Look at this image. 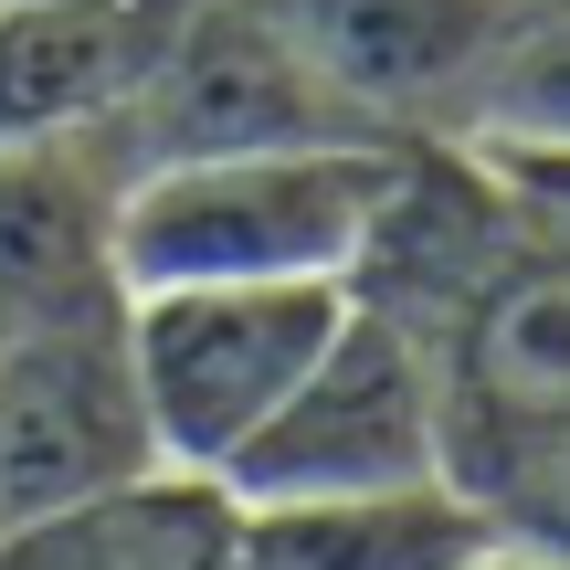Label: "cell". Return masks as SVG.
Instances as JSON below:
<instances>
[{
  "mask_svg": "<svg viewBox=\"0 0 570 570\" xmlns=\"http://www.w3.org/2000/svg\"><path fill=\"white\" fill-rule=\"evenodd\" d=\"M348 285L275 275V285H138L127 296V381H138L159 465L223 475L265 433V412L306 381Z\"/></svg>",
  "mask_w": 570,
  "mask_h": 570,
  "instance_id": "7a4b0ae2",
  "label": "cell"
},
{
  "mask_svg": "<svg viewBox=\"0 0 570 570\" xmlns=\"http://www.w3.org/2000/svg\"><path fill=\"white\" fill-rule=\"evenodd\" d=\"M412 138H317V148H212V159L127 169L117 265L138 285H348Z\"/></svg>",
  "mask_w": 570,
  "mask_h": 570,
  "instance_id": "6da1fadb",
  "label": "cell"
},
{
  "mask_svg": "<svg viewBox=\"0 0 570 570\" xmlns=\"http://www.w3.org/2000/svg\"><path fill=\"white\" fill-rule=\"evenodd\" d=\"M117 148L106 127L0 148V338H96L127 327L117 265Z\"/></svg>",
  "mask_w": 570,
  "mask_h": 570,
  "instance_id": "8992f818",
  "label": "cell"
},
{
  "mask_svg": "<svg viewBox=\"0 0 570 570\" xmlns=\"http://www.w3.org/2000/svg\"><path fill=\"white\" fill-rule=\"evenodd\" d=\"M317 138H381V127H360V106L254 0H202L148 63V85L106 117L117 169L212 159V148H317Z\"/></svg>",
  "mask_w": 570,
  "mask_h": 570,
  "instance_id": "277c9868",
  "label": "cell"
},
{
  "mask_svg": "<svg viewBox=\"0 0 570 570\" xmlns=\"http://www.w3.org/2000/svg\"><path fill=\"white\" fill-rule=\"evenodd\" d=\"M497 539L465 487H381V497H265L244 508V570H454Z\"/></svg>",
  "mask_w": 570,
  "mask_h": 570,
  "instance_id": "30bf717a",
  "label": "cell"
},
{
  "mask_svg": "<svg viewBox=\"0 0 570 570\" xmlns=\"http://www.w3.org/2000/svg\"><path fill=\"white\" fill-rule=\"evenodd\" d=\"M381 138H465L550 0H254Z\"/></svg>",
  "mask_w": 570,
  "mask_h": 570,
  "instance_id": "5b68a950",
  "label": "cell"
},
{
  "mask_svg": "<svg viewBox=\"0 0 570 570\" xmlns=\"http://www.w3.org/2000/svg\"><path fill=\"white\" fill-rule=\"evenodd\" d=\"M138 465H159V444H148L138 381H127V327L0 338V529L53 518Z\"/></svg>",
  "mask_w": 570,
  "mask_h": 570,
  "instance_id": "52a82bcc",
  "label": "cell"
},
{
  "mask_svg": "<svg viewBox=\"0 0 570 570\" xmlns=\"http://www.w3.org/2000/svg\"><path fill=\"white\" fill-rule=\"evenodd\" d=\"M244 508L265 497H381V487H444V370L433 338L391 306L348 296L306 381L265 412L244 454L223 465Z\"/></svg>",
  "mask_w": 570,
  "mask_h": 570,
  "instance_id": "3957f363",
  "label": "cell"
},
{
  "mask_svg": "<svg viewBox=\"0 0 570 570\" xmlns=\"http://www.w3.org/2000/svg\"><path fill=\"white\" fill-rule=\"evenodd\" d=\"M0 570H244V497L190 465H138L53 518L0 529Z\"/></svg>",
  "mask_w": 570,
  "mask_h": 570,
  "instance_id": "9c48e42d",
  "label": "cell"
},
{
  "mask_svg": "<svg viewBox=\"0 0 570 570\" xmlns=\"http://www.w3.org/2000/svg\"><path fill=\"white\" fill-rule=\"evenodd\" d=\"M465 138H508V148H570V0L518 32V53L497 63L487 106H475Z\"/></svg>",
  "mask_w": 570,
  "mask_h": 570,
  "instance_id": "8fae6325",
  "label": "cell"
},
{
  "mask_svg": "<svg viewBox=\"0 0 570 570\" xmlns=\"http://www.w3.org/2000/svg\"><path fill=\"white\" fill-rule=\"evenodd\" d=\"M454 570H570V550H539V539H518V529H497V539H475Z\"/></svg>",
  "mask_w": 570,
  "mask_h": 570,
  "instance_id": "7c38bea8",
  "label": "cell"
},
{
  "mask_svg": "<svg viewBox=\"0 0 570 570\" xmlns=\"http://www.w3.org/2000/svg\"><path fill=\"white\" fill-rule=\"evenodd\" d=\"M202 0H0V148L106 127Z\"/></svg>",
  "mask_w": 570,
  "mask_h": 570,
  "instance_id": "ba28073f",
  "label": "cell"
}]
</instances>
